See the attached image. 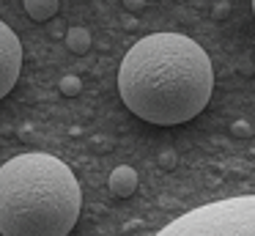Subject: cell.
Wrapping results in <instances>:
<instances>
[{"mask_svg": "<svg viewBox=\"0 0 255 236\" xmlns=\"http://www.w3.org/2000/svg\"><path fill=\"white\" fill-rule=\"evenodd\" d=\"M214 69L198 41L181 33H151L121 60L118 93L137 118L156 126L187 124L203 113Z\"/></svg>", "mask_w": 255, "mask_h": 236, "instance_id": "obj_1", "label": "cell"}, {"mask_svg": "<svg viewBox=\"0 0 255 236\" xmlns=\"http://www.w3.org/2000/svg\"><path fill=\"white\" fill-rule=\"evenodd\" d=\"M80 209V181L63 159L19 154L0 168V236H69Z\"/></svg>", "mask_w": 255, "mask_h": 236, "instance_id": "obj_2", "label": "cell"}, {"mask_svg": "<svg viewBox=\"0 0 255 236\" xmlns=\"http://www.w3.org/2000/svg\"><path fill=\"white\" fill-rule=\"evenodd\" d=\"M156 236H255V195L203 203L167 223Z\"/></svg>", "mask_w": 255, "mask_h": 236, "instance_id": "obj_3", "label": "cell"}, {"mask_svg": "<svg viewBox=\"0 0 255 236\" xmlns=\"http://www.w3.org/2000/svg\"><path fill=\"white\" fill-rule=\"evenodd\" d=\"M19 69H22V44L6 22H0V99L17 85Z\"/></svg>", "mask_w": 255, "mask_h": 236, "instance_id": "obj_4", "label": "cell"}, {"mask_svg": "<svg viewBox=\"0 0 255 236\" xmlns=\"http://www.w3.org/2000/svg\"><path fill=\"white\" fill-rule=\"evenodd\" d=\"M137 190V170L129 168V165H121L110 173V192L116 198H129Z\"/></svg>", "mask_w": 255, "mask_h": 236, "instance_id": "obj_5", "label": "cell"}, {"mask_svg": "<svg viewBox=\"0 0 255 236\" xmlns=\"http://www.w3.org/2000/svg\"><path fill=\"white\" fill-rule=\"evenodd\" d=\"M25 11L33 22H47L58 14V0H25Z\"/></svg>", "mask_w": 255, "mask_h": 236, "instance_id": "obj_6", "label": "cell"}, {"mask_svg": "<svg viewBox=\"0 0 255 236\" xmlns=\"http://www.w3.org/2000/svg\"><path fill=\"white\" fill-rule=\"evenodd\" d=\"M91 44H94V38H91V30L88 27H69L66 33V47L72 49L74 55H85L91 49Z\"/></svg>", "mask_w": 255, "mask_h": 236, "instance_id": "obj_7", "label": "cell"}, {"mask_svg": "<svg viewBox=\"0 0 255 236\" xmlns=\"http://www.w3.org/2000/svg\"><path fill=\"white\" fill-rule=\"evenodd\" d=\"M58 88H61V93H63V96H77V93L83 91V82H80V77L66 74V77L61 80V85H58Z\"/></svg>", "mask_w": 255, "mask_h": 236, "instance_id": "obj_8", "label": "cell"}, {"mask_svg": "<svg viewBox=\"0 0 255 236\" xmlns=\"http://www.w3.org/2000/svg\"><path fill=\"white\" fill-rule=\"evenodd\" d=\"M231 135L233 137H250V135H253V124L244 121V118L233 121V124H231Z\"/></svg>", "mask_w": 255, "mask_h": 236, "instance_id": "obj_9", "label": "cell"}, {"mask_svg": "<svg viewBox=\"0 0 255 236\" xmlns=\"http://www.w3.org/2000/svg\"><path fill=\"white\" fill-rule=\"evenodd\" d=\"M159 168H162V170H173V168H176V151L159 154Z\"/></svg>", "mask_w": 255, "mask_h": 236, "instance_id": "obj_10", "label": "cell"}, {"mask_svg": "<svg viewBox=\"0 0 255 236\" xmlns=\"http://www.w3.org/2000/svg\"><path fill=\"white\" fill-rule=\"evenodd\" d=\"M228 11H231V5H228L225 0H220V3H217L214 8H211V16H214V19H225Z\"/></svg>", "mask_w": 255, "mask_h": 236, "instance_id": "obj_11", "label": "cell"}, {"mask_svg": "<svg viewBox=\"0 0 255 236\" xmlns=\"http://www.w3.org/2000/svg\"><path fill=\"white\" fill-rule=\"evenodd\" d=\"M145 5V0H124V8L127 11H140Z\"/></svg>", "mask_w": 255, "mask_h": 236, "instance_id": "obj_12", "label": "cell"}, {"mask_svg": "<svg viewBox=\"0 0 255 236\" xmlns=\"http://www.w3.org/2000/svg\"><path fill=\"white\" fill-rule=\"evenodd\" d=\"M239 71H242V74H253V63H244Z\"/></svg>", "mask_w": 255, "mask_h": 236, "instance_id": "obj_13", "label": "cell"}, {"mask_svg": "<svg viewBox=\"0 0 255 236\" xmlns=\"http://www.w3.org/2000/svg\"><path fill=\"white\" fill-rule=\"evenodd\" d=\"M253 11H255V0H253Z\"/></svg>", "mask_w": 255, "mask_h": 236, "instance_id": "obj_14", "label": "cell"}]
</instances>
